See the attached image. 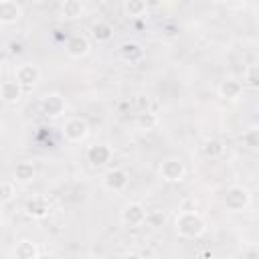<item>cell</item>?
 Instances as JSON below:
<instances>
[{
	"label": "cell",
	"mask_w": 259,
	"mask_h": 259,
	"mask_svg": "<svg viewBox=\"0 0 259 259\" xmlns=\"http://www.w3.org/2000/svg\"><path fill=\"white\" fill-rule=\"evenodd\" d=\"M22 16V6L14 0H0V24H14Z\"/></svg>",
	"instance_id": "7c38bea8"
},
{
	"label": "cell",
	"mask_w": 259,
	"mask_h": 259,
	"mask_svg": "<svg viewBox=\"0 0 259 259\" xmlns=\"http://www.w3.org/2000/svg\"><path fill=\"white\" fill-rule=\"evenodd\" d=\"M243 144L255 150L259 146V130L257 127H249L247 132H243Z\"/></svg>",
	"instance_id": "d4e9b609"
},
{
	"label": "cell",
	"mask_w": 259,
	"mask_h": 259,
	"mask_svg": "<svg viewBox=\"0 0 259 259\" xmlns=\"http://www.w3.org/2000/svg\"><path fill=\"white\" fill-rule=\"evenodd\" d=\"M138 125H140L142 130H154V127L158 125V115L152 113V111H142V113L138 115Z\"/></svg>",
	"instance_id": "603a6c76"
},
{
	"label": "cell",
	"mask_w": 259,
	"mask_h": 259,
	"mask_svg": "<svg viewBox=\"0 0 259 259\" xmlns=\"http://www.w3.org/2000/svg\"><path fill=\"white\" fill-rule=\"evenodd\" d=\"M158 172H160V178H162L164 182L174 184V182H180V180L184 178L186 166H184V162H182L180 158H166V160L160 162Z\"/></svg>",
	"instance_id": "3957f363"
},
{
	"label": "cell",
	"mask_w": 259,
	"mask_h": 259,
	"mask_svg": "<svg viewBox=\"0 0 259 259\" xmlns=\"http://www.w3.org/2000/svg\"><path fill=\"white\" fill-rule=\"evenodd\" d=\"M32 2H45V0H32Z\"/></svg>",
	"instance_id": "f546056e"
},
{
	"label": "cell",
	"mask_w": 259,
	"mask_h": 259,
	"mask_svg": "<svg viewBox=\"0 0 259 259\" xmlns=\"http://www.w3.org/2000/svg\"><path fill=\"white\" fill-rule=\"evenodd\" d=\"M210 2H214V4H223V2H227V0H210Z\"/></svg>",
	"instance_id": "f1b7e54d"
},
{
	"label": "cell",
	"mask_w": 259,
	"mask_h": 259,
	"mask_svg": "<svg viewBox=\"0 0 259 259\" xmlns=\"http://www.w3.org/2000/svg\"><path fill=\"white\" fill-rule=\"evenodd\" d=\"M119 57H121L123 61L134 63V61H138V59L142 57V49H140L138 42H123V45L119 47Z\"/></svg>",
	"instance_id": "ffe728a7"
},
{
	"label": "cell",
	"mask_w": 259,
	"mask_h": 259,
	"mask_svg": "<svg viewBox=\"0 0 259 259\" xmlns=\"http://www.w3.org/2000/svg\"><path fill=\"white\" fill-rule=\"evenodd\" d=\"M178 210H196V200L194 198H184L178 206Z\"/></svg>",
	"instance_id": "4316f807"
},
{
	"label": "cell",
	"mask_w": 259,
	"mask_h": 259,
	"mask_svg": "<svg viewBox=\"0 0 259 259\" xmlns=\"http://www.w3.org/2000/svg\"><path fill=\"white\" fill-rule=\"evenodd\" d=\"M136 107L138 111H150V97L148 95H136Z\"/></svg>",
	"instance_id": "484cf974"
},
{
	"label": "cell",
	"mask_w": 259,
	"mask_h": 259,
	"mask_svg": "<svg viewBox=\"0 0 259 259\" xmlns=\"http://www.w3.org/2000/svg\"><path fill=\"white\" fill-rule=\"evenodd\" d=\"M10 51H12V53H20V51H22V47H20L18 42H12V45H10Z\"/></svg>",
	"instance_id": "83f0119b"
},
{
	"label": "cell",
	"mask_w": 259,
	"mask_h": 259,
	"mask_svg": "<svg viewBox=\"0 0 259 259\" xmlns=\"http://www.w3.org/2000/svg\"><path fill=\"white\" fill-rule=\"evenodd\" d=\"M158 2H162V0H158Z\"/></svg>",
	"instance_id": "4dcf8cb0"
},
{
	"label": "cell",
	"mask_w": 259,
	"mask_h": 259,
	"mask_svg": "<svg viewBox=\"0 0 259 259\" xmlns=\"http://www.w3.org/2000/svg\"><path fill=\"white\" fill-rule=\"evenodd\" d=\"M49 210H51V202H49V198L42 196V194H36V196H32V198H28L26 204H24V212H26L30 219H45V217L49 214Z\"/></svg>",
	"instance_id": "9c48e42d"
},
{
	"label": "cell",
	"mask_w": 259,
	"mask_h": 259,
	"mask_svg": "<svg viewBox=\"0 0 259 259\" xmlns=\"http://www.w3.org/2000/svg\"><path fill=\"white\" fill-rule=\"evenodd\" d=\"M63 136L71 144H81L89 136V123L83 117H69L63 125Z\"/></svg>",
	"instance_id": "7a4b0ae2"
},
{
	"label": "cell",
	"mask_w": 259,
	"mask_h": 259,
	"mask_svg": "<svg viewBox=\"0 0 259 259\" xmlns=\"http://www.w3.org/2000/svg\"><path fill=\"white\" fill-rule=\"evenodd\" d=\"M12 255L16 259H36L40 255V251H38L36 243H32L30 239H20L16 243V247L12 249Z\"/></svg>",
	"instance_id": "e0dca14e"
},
{
	"label": "cell",
	"mask_w": 259,
	"mask_h": 259,
	"mask_svg": "<svg viewBox=\"0 0 259 259\" xmlns=\"http://www.w3.org/2000/svg\"><path fill=\"white\" fill-rule=\"evenodd\" d=\"M243 85H247V87H251V89H257V87H259V69H257V65H251V67L245 71Z\"/></svg>",
	"instance_id": "cb8c5ba5"
},
{
	"label": "cell",
	"mask_w": 259,
	"mask_h": 259,
	"mask_svg": "<svg viewBox=\"0 0 259 259\" xmlns=\"http://www.w3.org/2000/svg\"><path fill=\"white\" fill-rule=\"evenodd\" d=\"M14 79L20 83V87H22L24 91H28V89H32V87L38 83V79H40V69H38L36 65H32V63H22V65L16 67Z\"/></svg>",
	"instance_id": "8992f818"
},
{
	"label": "cell",
	"mask_w": 259,
	"mask_h": 259,
	"mask_svg": "<svg viewBox=\"0 0 259 259\" xmlns=\"http://www.w3.org/2000/svg\"><path fill=\"white\" fill-rule=\"evenodd\" d=\"M65 107H67V103L61 93H47L40 99V111L47 117H61L65 113Z\"/></svg>",
	"instance_id": "52a82bcc"
},
{
	"label": "cell",
	"mask_w": 259,
	"mask_h": 259,
	"mask_svg": "<svg viewBox=\"0 0 259 259\" xmlns=\"http://www.w3.org/2000/svg\"><path fill=\"white\" fill-rule=\"evenodd\" d=\"M14 196H16V188H14V184L8 182V180H2V182H0V204H8V202H12Z\"/></svg>",
	"instance_id": "7402d4cb"
},
{
	"label": "cell",
	"mask_w": 259,
	"mask_h": 259,
	"mask_svg": "<svg viewBox=\"0 0 259 259\" xmlns=\"http://www.w3.org/2000/svg\"><path fill=\"white\" fill-rule=\"evenodd\" d=\"M123 10H125L127 16L138 18V16H144L146 14L148 2L146 0H123Z\"/></svg>",
	"instance_id": "d6986e66"
},
{
	"label": "cell",
	"mask_w": 259,
	"mask_h": 259,
	"mask_svg": "<svg viewBox=\"0 0 259 259\" xmlns=\"http://www.w3.org/2000/svg\"><path fill=\"white\" fill-rule=\"evenodd\" d=\"M174 229L182 239H198L206 233V221L196 210H178Z\"/></svg>",
	"instance_id": "6da1fadb"
},
{
	"label": "cell",
	"mask_w": 259,
	"mask_h": 259,
	"mask_svg": "<svg viewBox=\"0 0 259 259\" xmlns=\"http://www.w3.org/2000/svg\"><path fill=\"white\" fill-rule=\"evenodd\" d=\"M111 154L113 152H111V148L107 144H95V146H91L87 150V162L91 166H95V168H101L111 160Z\"/></svg>",
	"instance_id": "8fae6325"
},
{
	"label": "cell",
	"mask_w": 259,
	"mask_h": 259,
	"mask_svg": "<svg viewBox=\"0 0 259 259\" xmlns=\"http://www.w3.org/2000/svg\"><path fill=\"white\" fill-rule=\"evenodd\" d=\"M91 34L97 42H109L113 38V26L105 20H97L93 26H91Z\"/></svg>",
	"instance_id": "ac0fdd59"
},
{
	"label": "cell",
	"mask_w": 259,
	"mask_h": 259,
	"mask_svg": "<svg viewBox=\"0 0 259 259\" xmlns=\"http://www.w3.org/2000/svg\"><path fill=\"white\" fill-rule=\"evenodd\" d=\"M251 204V192L245 186H231L225 194V206L233 212H241Z\"/></svg>",
	"instance_id": "277c9868"
},
{
	"label": "cell",
	"mask_w": 259,
	"mask_h": 259,
	"mask_svg": "<svg viewBox=\"0 0 259 259\" xmlns=\"http://www.w3.org/2000/svg\"><path fill=\"white\" fill-rule=\"evenodd\" d=\"M22 95H24V89L20 87V83H18L16 79H12V81H2V85H0V99H2L4 103L14 105V103H18V101L22 99Z\"/></svg>",
	"instance_id": "5bb4252c"
},
{
	"label": "cell",
	"mask_w": 259,
	"mask_h": 259,
	"mask_svg": "<svg viewBox=\"0 0 259 259\" xmlns=\"http://www.w3.org/2000/svg\"><path fill=\"white\" fill-rule=\"evenodd\" d=\"M83 12H85L83 0H63L59 6V16L63 20H77L83 16Z\"/></svg>",
	"instance_id": "9a60e30c"
},
{
	"label": "cell",
	"mask_w": 259,
	"mask_h": 259,
	"mask_svg": "<svg viewBox=\"0 0 259 259\" xmlns=\"http://www.w3.org/2000/svg\"><path fill=\"white\" fill-rule=\"evenodd\" d=\"M243 89H245V85H243L239 79L227 77V79H223L221 85H219V95H221L223 99L235 101V99H239V97L243 95Z\"/></svg>",
	"instance_id": "4fadbf2b"
},
{
	"label": "cell",
	"mask_w": 259,
	"mask_h": 259,
	"mask_svg": "<svg viewBox=\"0 0 259 259\" xmlns=\"http://www.w3.org/2000/svg\"><path fill=\"white\" fill-rule=\"evenodd\" d=\"M121 223L130 229H136V227H142L148 219V210L142 202H127L123 208H121Z\"/></svg>",
	"instance_id": "5b68a950"
},
{
	"label": "cell",
	"mask_w": 259,
	"mask_h": 259,
	"mask_svg": "<svg viewBox=\"0 0 259 259\" xmlns=\"http://www.w3.org/2000/svg\"><path fill=\"white\" fill-rule=\"evenodd\" d=\"M89 49H91V45H89V38H87L85 34H73V36H69L67 42H65V51H67V55L73 57V59L85 57V55L89 53Z\"/></svg>",
	"instance_id": "30bf717a"
},
{
	"label": "cell",
	"mask_w": 259,
	"mask_h": 259,
	"mask_svg": "<svg viewBox=\"0 0 259 259\" xmlns=\"http://www.w3.org/2000/svg\"><path fill=\"white\" fill-rule=\"evenodd\" d=\"M202 152H204L206 158L217 160V158H221V156L225 154V144H223L221 140H208V142H204Z\"/></svg>",
	"instance_id": "44dd1931"
},
{
	"label": "cell",
	"mask_w": 259,
	"mask_h": 259,
	"mask_svg": "<svg viewBox=\"0 0 259 259\" xmlns=\"http://www.w3.org/2000/svg\"><path fill=\"white\" fill-rule=\"evenodd\" d=\"M130 182V176L123 168H109L103 174V188L109 192H121Z\"/></svg>",
	"instance_id": "ba28073f"
},
{
	"label": "cell",
	"mask_w": 259,
	"mask_h": 259,
	"mask_svg": "<svg viewBox=\"0 0 259 259\" xmlns=\"http://www.w3.org/2000/svg\"><path fill=\"white\" fill-rule=\"evenodd\" d=\"M34 176H36V168H34V164L28 162V160H22V162H18V164L14 166V172H12L14 182H18V184H28V182L34 180Z\"/></svg>",
	"instance_id": "2e32d148"
}]
</instances>
